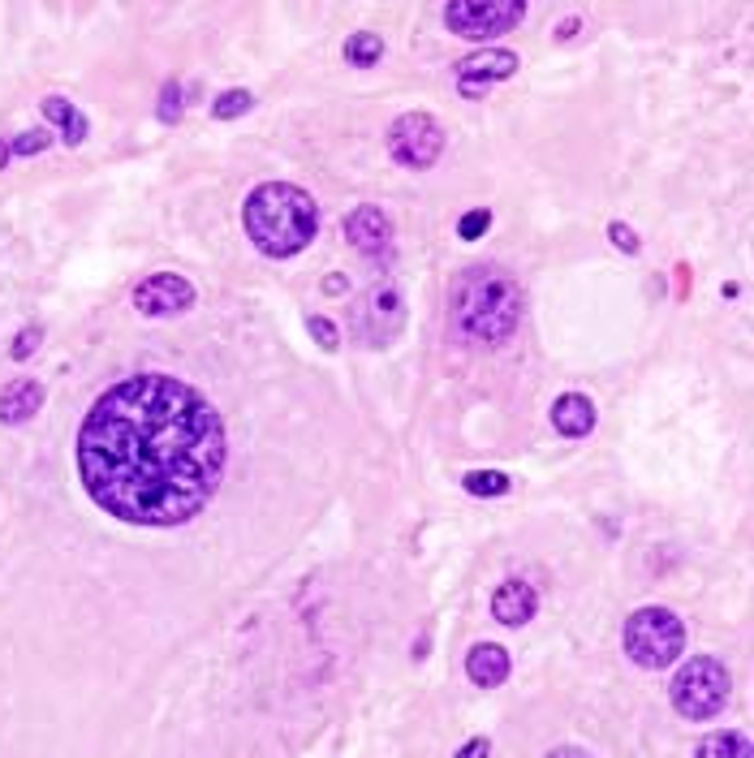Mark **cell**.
<instances>
[{"label": "cell", "instance_id": "obj_1", "mask_svg": "<svg viewBox=\"0 0 754 758\" xmlns=\"http://www.w3.org/2000/svg\"><path fill=\"white\" fill-rule=\"evenodd\" d=\"M224 422L177 375L113 384L78 427V475L86 495L130 526H182L199 517L224 475Z\"/></svg>", "mask_w": 754, "mask_h": 758}, {"label": "cell", "instance_id": "obj_2", "mask_svg": "<svg viewBox=\"0 0 754 758\" xmlns=\"http://www.w3.org/2000/svg\"><path fill=\"white\" fill-rule=\"evenodd\" d=\"M453 328L471 345H504L522 319V289L504 268H466L449 293Z\"/></svg>", "mask_w": 754, "mask_h": 758}, {"label": "cell", "instance_id": "obj_3", "mask_svg": "<svg viewBox=\"0 0 754 758\" xmlns=\"http://www.w3.org/2000/svg\"><path fill=\"white\" fill-rule=\"evenodd\" d=\"M242 224H246V237L268 259H293L315 242L320 207L302 186L264 182L251 190V199L242 207Z\"/></svg>", "mask_w": 754, "mask_h": 758}, {"label": "cell", "instance_id": "obj_4", "mask_svg": "<svg viewBox=\"0 0 754 758\" xmlns=\"http://www.w3.org/2000/svg\"><path fill=\"white\" fill-rule=\"evenodd\" d=\"M620 642L638 668H669L686 651V625L669 608H638L625 620Z\"/></svg>", "mask_w": 754, "mask_h": 758}, {"label": "cell", "instance_id": "obj_5", "mask_svg": "<svg viewBox=\"0 0 754 758\" xmlns=\"http://www.w3.org/2000/svg\"><path fill=\"white\" fill-rule=\"evenodd\" d=\"M669 693H673L677 715H686V720H711L729 702L733 677H729V668L716 655H694V660H686L677 668Z\"/></svg>", "mask_w": 754, "mask_h": 758}, {"label": "cell", "instance_id": "obj_6", "mask_svg": "<svg viewBox=\"0 0 754 758\" xmlns=\"http://www.w3.org/2000/svg\"><path fill=\"white\" fill-rule=\"evenodd\" d=\"M526 18V0H453L444 4V26L462 39H491Z\"/></svg>", "mask_w": 754, "mask_h": 758}, {"label": "cell", "instance_id": "obj_7", "mask_svg": "<svg viewBox=\"0 0 754 758\" xmlns=\"http://www.w3.org/2000/svg\"><path fill=\"white\" fill-rule=\"evenodd\" d=\"M388 151L406 168H431L440 160V151H444V130L427 113H406L388 130Z\"/></svg>", "mask_w": 754, "mask_h": 758}, {"label": "cell", "instance_id": "obj_8", "mask_svg": "<svg viewBox=\"0 0 754 758\" xmlns=\"http://www.w3.org/2000/svg\"><path fill=\"white\" fill-rule=\"evenodd\" d=\"M402 293L393 284H375L367 289V298L358 302V315H353V333L367 345H388L397 333H402Z\"/></svg>", "mask_w": 754, "mask_h": 758}, {"label": "cell", "instance_id": "obj_9", "mask_svg": "<svg viewBox=\"0 0 754 758\" xmlns=\"http://www.w3.org/2000/svg\"><path fill=\"white\" fill-rule=\"evenodd\" d=\"M135 306L147 319H169L195 306V284L177 272H155L147 276L135 289Z\"/></svg>", "mask_w": 754, "mask_h": 758}, {"label": "cell", "instance_id": "obj_10", "mask_svg": "<svg viewBox=\"0 0 754 758\" xmlns=\"http://www.w3.org/2000/svg\"><path fill=\"white\" fill-rule=\"evenodd\" d=\"M518 53H509V48H483V53H471L466 61H457V91L466 95V100H483L496 82H504V78H513L518 73Z\"/></svg>", "mask_w": 754, "mask_h": 758}, {"label": "cell", "instance_id": "obj_11", "mask_svg": "<svg viewBox=\"0 0 754 758\" xmlns=\"http://www.w3.org/2000/svg\"><path fill=\"white\" fill-rule=\"evenodd\" d=\"M345 237H349V246L353 250H362V255H384L388 246H393V220L380 211V207L362 203L349 211V220H345Z\"/></svg>", "mask_w": 754, "mask_h": 758}, {"label": "cell", "instance_id": "obj_12", "mask_svg": "<svg viewBox=\"0 0 754 758\" xmlns=\"http://www.w3.org/2000/svg\"><path fill=\"white\" fill-rule=\"evenodd\" d=\"M535 608H540L535 586H526V582H518V578L500 582L496 595H491V617L500 620V625H513V629L535 617Z\"/></svg>", "mask_w": 754, "mask_h": 758}, {"label": "cell", "instance_id": "obj_13", "mask_svg": "<svg viewBox=\"0 0 754 758\" xmlns=\"http://www.w3.org/2000/svg\"><path fill=\"white\" fill-rule=\"evenodd\" d=\"M552 427H556L560 435H569V440H582V435L595 431V406H591L582 393H565V397H556V406H552Z\"/></svg>", "mask_w": 754, "mask_h": 758}, {"label": "cell", "instance_id": "obj_14", "mask_svg": "<svg viewBox=\"0 0 754 758\" xmlns=\"http://www.w3.org/2000/svg\"><path fill=\"white\" fill-rule=\"evenodd\" d=\"M44 406V384L39 380H13L4 393H0V422L18 427L26 418H35Z\"/></svg>", "mask_w": 754, "mask_h": 758}, {"label": "cell", "instance_id": "obj_15", "mask_svg": "<svg viewBox=\"0 0 754 758\" xmlns=\"http://www.w3.org/2000/svg\"><path fill=\"white\" fill-rule=\"evenodd\" d=\"M466 677L483 689L504 686V677H509V655H504V646H496V642H479V646L466 655Z\"/></svg>", "mask_w": 754, "mask_h": 758}, {"label": "cell", "instance_id": "obj_16", "mask_svg": "<svg viewBox=\"0 0 754 758\" xmlns=\"http://www.w3.org/2000/svg\"><path fill=\"white\" fill-rule=\"evenodd\" d=\"M44 117H48L53 126H61V138H66L69 147H82V142H86V130H91V126H86V117H82L69 100L48 95V100H44Z\"/></svg>", "mask_w": 754, "mask_h": 758}, {"label": "cell", "instance_id": "obj_17", "mask_svg": "<svg viewBox=\"0 0 754 758\" xmlns=\"http://www.w3.org/2000/svg\"><path fill=\"white\" fill-rule=\"evenodd\" d=\"M694 758H754V746L746 733H711L698 742Z\"/></svg>", "mask_w": 754, "mask_h": 758}, {"label": "cell", "instance_id": "obj_18", "mask_svg": "<svg viewBox=\"0 0 754 758\" xmlns=\"http://www.w3.org/2000/svg\"><path fill=\"white\" fill-rule=\"evenodd\" d=\"M345 57H349V66L358 69H371L380 57H384V39L380 35H371V31H362V35H349V44H345Z\"/></svg>", "mask_w": 754, "mask_h": 758}, {"label": "cell", "instance_id": "obj_19", "mask_svg": "<svg viewBox=\"0 0 754 758\" xmlns=\"http://www.w3.org/2000/svg\"><path fill=\"white\" fill-rule=\"evenodd\" d=\"M462 487H466L471 495H504L513 482H509L504 470H471V475L462 479Z\"/></svg>", "mask_w": 754, "mask_h": 758}, {"label": "cell", "instance_id": "obj_20", "mask_svg": "<svg viewBox=\"0 0 754 758\" xmlns=\"http://www.w3.org/2000/svg\"><path fill=\"white\" fill-rule=\"evenodd\" d=\"M255 108V95L251 91H224L216 104H211V117L216 121H233V117H242V113H251Z\"/></svg>", "mask_w": 754, "mask_h": 758}, {"label": "cell", "instance_id": "obj_21", "mask_svg": "<svg viewBox=\"0 0 754 758\" xmlns=\"http://www.w3.org/2000/svg\"><path fill=\"white\" fill-rule=\"evenodd\" d=\"M160 121L164 126H173V121H182V86L177 82H164V91H160Z\"/></svg>", "mask_w": 754, "mask_h": 758}, {"label": "cell", "instance_id": "obj_22", "mask_svg": "<svg viewBox=\"0 0 754 758\" xmlns=\"http://www.w3.org/2000/svg\"><path fill=\"white\" fill-rule=\"evenodd\" d=\"M48 142H53L48 130H26V135H18L13 142H9V155H39Z\"/></svg>", "mask_w": 754, "mask_h": 758}, {"label": "cell", "instance_id": "obj_23", "mask_svg": "<svg viewBox=\"0 0 754 758\" xmlns=\"http://www.w3.org/2000/svg\"><path fill=\"white\" fill-rule=\"evenodd\" d=\"M487 229H491V211H487V207H479V211H466V215H462V224H457L462 242H475V237H483Z\"/></svg>", "mask_w": 754, "mask_h": 758}, {"label": "cell", "instance_id": "obj_24", "mask_svg": "<svg viewBox=\"0 0 754 758\" xmlns=\"http://www.w3.org/2000/svg\"><path fill=\"white\" fill-rule=\"evenodd\" d=\"M306 328H311V337L324 345V349H337V345H341L337 324H333V319H324V315H311V319H306Z\"/></svg>", "mask_w": 754, "mask_h": 758}, {"label": "cell", "instance_id": "obj_25", "mask_svg": "<svg viewBox=\"0 0 754 758\" xmlns=\"http://www.w3.org/2000/svg\"><path fill=\"white\" fill-rule=\"evenodd\" d=\"M608 237H613V246H617V250H625V255H638V246H642V242H638V233H634V229H629V224H608Z\"/></svg>", "mask_w": 754, "mask_h": 758}, {"label": "cell", "instance_id": "obj_26", "mask_svg": "<svg viewBox=\"0 0 754 758\" xmlns=\"http://www.w3.org/2000/svg\"><path fill=\"white\" fill-rule=\"evenodd\" d=\"M39 337H44L39 328H22V333H18V341H13V349H9V353H13L18 362H26V358H31L35 349H39Z\"/></svg>", "mask_w": 754, "mask_h": 758}, {"label": "cell", "instance_id": "obj_27", "mask_svg": "<svg viewBox=\"0 0 754 758\" xmlns=\"http://www.w3.org/2000/svg\"><path fill=\"white\" fill-rule=\"evenodd\" d=\"M457 758H487V737H475V742H466Z\"/></svg>", "mask_w": 754, "mask_h": 758}, {"label": "cell", "instance_id": "obj_28", "mask_svg": "<svg viewBox=\"0 0 754 758\" xmlns=\"http://www.w3.org/2000/svg\"><path fill=\"white\" fill-rule=\"evenodd\" d=\"M548 758H591L587 750H578V746H560V750H552Z\"/></svg>", "mask_w": 754, "mask_h": 758}, {"label": "cell", "instance_id": "obj_29", "mask_svg": "<svg viewBox=\"0 0 754 758\" xmlns=\"http://www.w3.org/2000/svg\"><path fill=\"white\" fill-rule=\"evenodd\" d=\"M573 31H578V18H569V22H565V26H560V35H556V39H569V35H573Z\"/></svg>", "mask_w": 754, "mask_h": 758}, {"label": "cell", "instance_id": "obj_30", "mask_svg": "<svg viewBox=\"0 0 754 758\" xmlns=\"http://www.w3.org/2000/svg\"><path fill=\"white\" fill-rule=\"evenodd\" d=\"M324 289H328V293H341L345 280H341V276H333V280H324Z\"/></svg>", "mask_w": 754, "mask_h": 758}, {"label": "cell", "instance_id": "obj_31", "mask_svg": "<svg viewBox=\"0 0 754 758\" xmlns=\"http://www.w3.org/2000/svg\"><path fill=\"white\" fill-rule=\"evenodd\" d=\"M4 164H9V142L0 138V168H4Z\"/></svg>", "mask_w": 754, "mask_h": 758}]
</instances>
